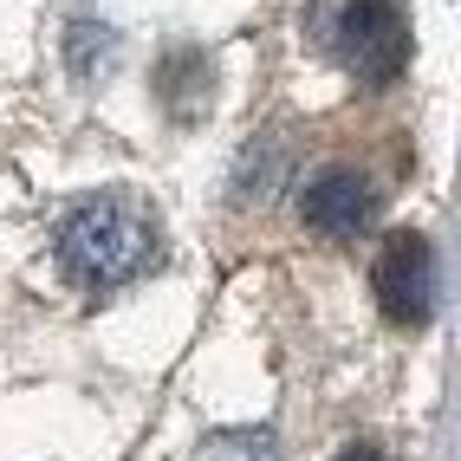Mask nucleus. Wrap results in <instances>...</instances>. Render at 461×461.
I'll return each instance as SVG.
<instances>
[{
    "label": "nucleus",
    "instance_id": "nucleus-2",
    "mask_svg": "<svg viewBox=\"0 0 461 461\" xmlns=\"http://www.w3.org/2000/svg\"><path fill=\"white\" fill-rule=\"evenodd\" d=\"M331 46L357 78L390 85L410 59V26L396 14V0H345V7L331 14Z\"/></svg>",
    "mask_w": 461,
    "mask_h": 461
},
{
    "label": "nucleus",
    "instance_id": "nucleus-5",
    "mask_svg": "<svg viewBox=\"0 0 461 461\" xmlns=\"http://www.w3.org/2000/svg\"><path fill=\"white\" fill-rule=\"evenodd\" d=\"M195 461H280V442L267 429H228V436H208Z\"/></svg>",
    "mask_w": 461,
    "mask_h": 461
},
{
    "label": "nucleus",
    "instance_id": "nucleus-3",
    "mask_svg": "<svg viewBox=\"0 0 461 461\" xmlns=\"http://www.w3.org/2000/svg\"><path fill=\"white\" fill-rule=\"evenodd\" d=\"M371 286L390 325H429V312H436V248L422 234H390L371 267Z\"/></svg>",
    "mask_w": 461,
    "mask_h": 461
},
{
    "label": "nucleus",
    "instance_id": "nucleus-1",
    "mask_svg": "<svg viewBox=\"0 0 461 461\" xmlns=\"http://www.w3.org/2000/svg\"><path fill=\"white\" fill-rule=\"evenodd\" d=\"M163 234H157V214L131 195H85L78 208L59 214V234H52V254L59 273L85 293H111V286H131L137 273L157 260Z\"/></svg>",
    "mask_w": 461,
    "mask_h": 461
},
{
    "label": "nucleus",
    "instance_id": "nucleus-4",
    "mask_svg": "<svg viewBox=\"0 0 461 461\" xmlns=\"http://www.w3.org/2000/svg\"><path fill=\"white\" fill-rule=\"evenodd\" d=\"M299 221L325 234V240H357L364 228L377 221V189H371V176H357L345 163H331L319 176H305V189H299Z\"/></svg>",
    "mask_w": 461,
    "mask_h": 461
},
{
    "label": "nucleus",
    "instance_id": "nucleus-6",
    "mask_svg": "<svg viewBox=\"0 0 461 461\" xmlns=\"http://www.w3.org/2000/svg\"><path fill=\"white\" fill-rule=\"evenodd\" d=\"M338 461H384V455H377L371 442H351V448H345V455H338Z\"/></svg>",
    "mask_w": 461,
    "mask_h": 461
}]
</instances>
